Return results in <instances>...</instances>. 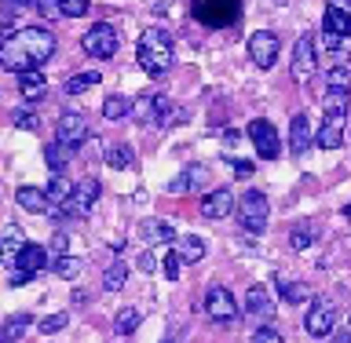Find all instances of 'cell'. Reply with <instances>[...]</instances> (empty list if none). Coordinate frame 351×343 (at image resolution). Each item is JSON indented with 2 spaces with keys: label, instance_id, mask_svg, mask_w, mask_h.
I'll return each mask as SVG.
<instances>
[{
  "label": "cell",
  "instance_id": "b9f144b4",
  "mask_svg": "<svg viewBox=\"0 0 351 343\" xmlns=\"http://www.w3.org/2000/svg\"><path fill=\"white\" fill-rule=\"evenodd\" d=\"M180 270H183V259H180V252L172 249L169 256H165V278H172V281H176V278H180Z\"/></svg>",
  "mask_w": 351,
  "mask_h": 343
},
{
  "label": "cell",
  "instance_id": "4316f807",
  "mask_svg": "<svg viewBox=\"0 0 351 343\" xmlns=\"http://www.w3.org/2000/svg\"><path fill=\"white\" fill-rule=\"evenodd\" d=\"M26 329H29V314H15V318H8V322L0 325V343H19Z\"/></svg>",
  "mask_w": 351,
  "mask_h": 343
},
{
  "label": "cell",
  "instance_id": "5b68a950",
  "mask_svg": "<svg viewBox=\"0 0 351 343\" xmlns=\"http://www.w3.org/2000/svg\"><path fill=\"white\" fill-rule=\"evenodd\" d=\"M238 223L245 234H263V227H267V197L260 190H249L241 194L238 201Z\"/></svg>",
  "mask_w": 351,
  "mask_h": 343
},
{
  "label": "cell",
  "instance_id": "277c9868",
  "mask_svg": "<svg viewBox=\"0 0 351 343\" xmlns=\"http://www.w3.org/2000/svg\"><path fill=\"white\" fill-rule=\"evenodd\" d=\"M194 18L205 26H234L241 18V0H194Z\"/></svg>",
  "mask_w": 351,
  "mask_h": 343
},
{
  "label": "cell",
  "instance_id": "7dc6e473",
  "mask_svg": "<svg viewBox=\"0 0 351 343\" xmlns=\"http://www.w3.org/2000/svg\"><path fill=\"white\" fill-rule=\"evenodd\" d=\"M139 267L147 270V274H150L154 267H158V263H154V256H150V249H147V252H143V256H139Z\"/></svg>",
  "mask_w": 351,
  "mask_h": 343
},
{
  "label": "cell",
  "instance_id": "9c48e42d",
  "mask_svg": "<svg viewBox=\"0 0 351 343\" xmlns=\"http://www.w3.org/2000/svg\"><path fill=\"white\" fill-rule=\"evenodd\" d=\"M278 51H282V40L274 37L271 29H260L249 37V59H252V66H260V70H271V66L278 62Z\"/></svg>",
  "mask_w": 351,
  "mask_h": 343
},
{
  "label": "cell",
  "instance_id": "4fadbf2b",
  "mask_svg": "<svg viewBox=\"0 0 351 343\" xmlns=\"http://www.w3.org/2000/svg\"><path fill=\"white\" fill-rule=\"evenodd\" d=\"M333 325H337V307L329 300H315L311 311H307V318H304V329L311 336H329Z\"/></svg>",
  "mask_w": 351,
  "mask_h": 343
},
{
  "label": "cell",
  "instance_id": "f6af8a7d",
  "mask_svg": "<svg viewBox=\"0 0 351 343\" xmlns=\"http://www.w3.org/2000/svg\"><path fill=\"white\" fill-rule=\"evenodd\" d=\"M15 125L26 128V131H33V128H37V114H26V110H22V114H15Z\"/></svg>",
  "mask_w": 351,
  "mask_h": 343
},
{
  "label": "cell",
  "instance_id": "c3c4849f",
  "mask_svg": "<svg viewBox=\"0 0 351 343\" xmlns=\"http://www.w3.org/2000/svg\"><path fill=\"white\" fill-rule=\"evenodd\" d=\"M333 343H351V333H340V336H333Z\"/></svg>",
  "mask_w": 351,
  "mask_h": 343
},
{
  "label": "cell",
  "instance_id": "7402d4cb",
  "mask_svg": "<svg viewBox=\"0 0 351 343\" xmlns=\"http://www.w3.org/2000/svg\"><path fill=\"white\" fill-rule=\"evenodd\" d=\"M19 92H22V99L37 103V99H44V92H48V81H44V73H40V70L19 73Z\"/></svg>",
  "mask_w": 351,
  "mask_h": 343
},
{
  "label": "cell",
  "instance_id": "681fc988",
  "mask_svg": "<svg viewBox=\"0 0 351 343\" xmlns=\"http://www.w3.org/2000/svg\"><path fill=\"white\" fill-rule=\"evenodd\" d=\"M0 33H4V18H0Z\"/></svg>",
  "mask_w": 351,
  "mask_h": 343
},
{
  "label": "cell",
  "instance_id": "8992f818",
  "mask_svg": "<svg viewBox=\"0 0 351 343\" xmlns=\"http://www.w3.org/2000/svg\"><path fill=\"white\" fill-rule=\"evenodd\" d=\"M117 44H121V37L110 22H95V26L81 37V48L92 55V59H110V55H117Z\"/></svg>",
  "mask_w": 351,
  "mask_h": 343
},
{
  "label": "cell",
  "instance_id": "f35d334b",
  "mask_svg": "<svg viewBox=\"0 0 351 343\" xmlns=\"http://www.w3.org/2000/svg\"><path fill=\"white\" fill-rule=\"evenodd\" d=\"M322 106H326V114H344V110H348V92H333V88H329L326 99H322Z\"/></svg>",
  "mask_w": 351,
  "mask_h": 343
},
{
  "label": "cell",
  "instance_id": "d6a6232c",
  "mask_svg": "<svg viewBox=\"0 0 351 343\" xmlns=\"http://www.w3.org/2000/svg\"><path fill=\"white\" fill-rule=\"evenodd\" d=\"M326 84L333 88V92H348L351 95V66H333V70L326 73Z\"/></svg>",
  "mask_w": 351,
  "mask_h": 343
},
{
  "label": "cell",
  "instance_id": "f546056e",
  "mask_svg": "<svg viewBox=\"0 0 351 343\" xmlns=\"http://www.w3.org/2000/svg\"><path fill=\"white\" fill-rule=\"evenodd\" d=\"M278 292H282L285 303H304L307 296H311V289H307L304 281H285V278H278Z\"/></svg>",
  "mask_w": 351,
  "mask_h": 343
},
{
  "label": "cell",
  "instance_id": "9a60e30c",
  "mask_svg": "<svg viewBox=\"0 0 351 343\" xmlns=\"http://www.w3.org/2000/svg\"><path fill=\"white\" fill-rule=\"evenodd\" d=\"M245 314L260 325H267L274 318V300H271V292L263 289V285H252V289L245 292Z\"/></svg>",
  "mask_w": 351,
  "mask_h": 343
},
{
  "label": "cell",
  "instance_id": "8d00e7d4",
  "mask_svg": "<svg viewBox=\"0 0 351 343\" xmlns=\"http://www.w3.org/2000/svg\"><path fill=\"white\" fill-rule=\"evenodd\" d=\"M132 161H136V157H132V147H110L106 150V164H110V168H128V164Z\"/></svg>",
  "mask_w": 351,
  "mask_h": 343
},
{
  "label": "cell",
  "instance_id": "d590c367",
  "mask_svg": "<svg viewBox=\"0 0 351 343\" xmlns=\"http://www.w3.org/2000/svg\"><path fill=\"white\" fill-rule=\"evenodd\" d=\"M114 329H117V336H132V333H136V329H139V311H136V307H125V311L117 314Z\"/></svg>",
  "mask_w": 351,
  "mask_h": 343
},
{
  "label": "cell",
  "instance_id": "f907efd6",
  "mask_svg": "<svg viewBox=\"0 0 351 343\" xmlns=\"http://www.w3.org/2000/svg\"><path fill=\"white\" fill-rule=\"evenodd\" d=\"M348 216H351V208H348Z\"/></svg>",
  "mask_w": 351,
  "mask_h": 343
},
{
  "label": "cell",
  "instance_id": "ffe728a7",
  "mask_svg": "<svg viewBox=\"0 0 351 343\" xmlns=\"http://www.w3.org/2000/svg\"><path fill=\"white\" fill-rule=\"evenodd\" d=\"M139 234L147 245H169V241H176V227L165 223V219H143Z\"/></svg>",
  "mask_w": 351,
  "mask_h": 343
},
{
  "label": "cell",
  "instance_id": "ab89813d",
  "mask_svg": "<svg viewBox=\"0 0 351 343\" xmlns=\"http://www.w3.org/2000/svg\"><path fill=\"white\" fill-rule=\"evenodd\" d=\"M59 11L66 18H84L88 15V0H59Z\"/></svg>",
  "mask_w": 351,
  "mask_h": 343
},
{
  "label": "cell",
  "instance_id": "d4e9b609",
  "mask_svg": "<svg viewBox=\"0 0 351 343\" xmlns=\"http://www.w3.org/2000/svg\"><path fill=\"white\" fill-rule=\"evenodd\" d=\"M70 194H73V183L66 179V175H51V183L44 186V197H48V205H66L70 201Z\"/></svg>",
  "mask_w": 351,
  "mask_h": 343
},
{
  "label": "cell",
  "instance_id": "60d3db41",
  "mask_svg": "<svg viewBox=\"0 0 351 343\" xmlns=\"http://www.w3.org/2000/svg\"><path fill=\"white\" fill-rule=\"evenodd\" d=\"M252 343H285L278 329H271V325H260L256 333H252Z\"/></svg>",
  "mask_w": 351,
  "mask_h": 343
},
{
  "label": "cell",
  "instance_id": "30bf717a",
  "mask_svg": "<svg viewBox=\"0 0 351 343\" xmlns=\"http://www.w3.org/2000/svg\"><path fill=\"white\" fill-rule=\"evenodd\" d=\"M249 139H252V147H256V153L263 161H274L278 157V150H282V142H278V131H274V125L267 117H256L249 125Z\"/></svg>",
  "mask_w": 351,
  "mask_h": 343
},
{
  "label": "cell",
  "instance_id": "6da1fadb",
  "mask_svg": "<svg viewBox=\"0 0 351 343\" xmlns=\"http://www.w3.org/2000/svg\"><path fill=\"white\" fill-rule=\"evenodd\" d=\"M55 55V37L40 26H26L19 33L0 44V66L11 73H29V70H40Z\"/></svg>",
  "mask_w": 351,
  "mask_h": 343
},
{
  "label": "cell",
  "instance_id": "83f0119b",
  "mask_svg": "<svg viewBox=\"0 0 351 343\" xmlns=\"http://www.w3.org/2000/svg\"><path fill=\"white\" fill-rule=\"evenodd\" d=\"M125 281H128V267H125V263H110V267H106V274H103V289L106 292H117V289H125Z\"/></svg>",
  "mask_w": 351,
  "mask_h": 343
},
{
  "label": "cell",
  "instance_id": "7c38bea8",
  "mask_svg": "<svg viewBox=\"0 0 351 343\" xmlns=\"http://www.w3.org/2000/svg\"><path fill=\"white\" fill-rule=\"evenodd\" d=\"M88 139V117L81 114H62L59 125H55V142L66 150H77L81 142Z\"/></svg>",
  "mask_w": 351,
  "mask_h": 343
},
{
  "label": "cell",
  "instance_id": "8fae6325",
  "mask_svg": "<svg viewBox=\"0 0 351 343\" xmlns=\"http://www.w3.org/2000/svg\"><path fill=\"white\" fill-rule=\"evenodd\" d=\"M99 194H103L99 179H81V183H73V194H70V201L62 205V212H66V216H88V212H92V205L99 201Z\"/></svg>",
  "mask_w": 351,
  "mask_h": 343
},
{
  "label": "cell",
  "instance_id": "3957f363",
  "mask_svg": "<svg viewBox=\"0 0 351 343\" xmlns=\"http://www.w3.org/2000/svg\"><path fill=\"white\" fill-rule=\"evenodd\" d=\"M132 114H136L143 125H154V128H169L176 117H183V110L176 114L172 99L169 95H139V103H132Z\"/></svg>",
  "mask_w": 351,
  "mask_h": 343
},
{
  "label": "cell",
  "instance_id": "d6986e66",
  "mask_svg": "<svg viewBox=\"0 0 351 343\" xmlns=\"http://www.w3.org/2000/svg\"><path fill=\"white\" fill-rule=\"evenodd\" d=\"M315 142V136H311V117L307 114H293V120H289V150L293 153H307V147Z\"/></svg>",
  "mask_w": 351,
  "mask_h": 343
},
{
  "label": "cell",
  "instance_id": "4dcf8cb0",
  "mask_svg": "<svg viewBox=\"0 0 351 343\" xmlns=\"http://www.w3.org/2000/svg\"><path fill=\"white\" fill-rule=\"evenodd\" d=\"M125 114H132V99L128 95H110L103 103V117L106 120H121Z\"/></svg>",
  "mask_w": 351,
  "mask_h": 343
},
{
  "label": "cell",
  "instance_id": "7bdbcfd3",
  "mask_svg": "<svg viewBox=\"0 0 351 343\" xmlns=\"http://www.w3.org/2000/svg\"><path fill=\"white\" fill-rule=\"evenodd\" d=\"M48 249H51V256H55V259H62V256H66V249H70V238H66V234H55Z\"/></svg>",
  "mask_w": 351,
  "mask_h": 343
},
{
  "label": "cell",
  "instance_id": "52a82bcc",
  "mask_svg": "<svg viewBox=\"0 0 351 343\" xmlns=\"http://www.w3.org/2000/svg\"><path fill=\"white\" fill-rule=\"evenodd\" d=\"M205 314L213 318L216 325H230L238 318V300H234V292L223 289V285H213L205 296Z\"/></svg>",
  "mask_w": 351,
  "mask_h": 343
},
{
  "label": "cell",
  "instance_id": "e575fe53",
  "mask_svg": "<svg viewBox=\"0 0 351 343\" xmlns=\"http://www.w3.org/2000/svg\"><path fill=\"white\" fill-rule=\"evenodd\" d=\"M51 270L59 274V278H66V281H73L77 274L84 270V263L77 259V256H62V259H55V263H51Z\"/></svg>",
  "mask_w": 351,
  "mask_h": 343
},
{
  "label": "cell",
  "instance_id": "ba28073f",
  "mask_svg": "<svg viewBox=\"0 0 351 343\" xmlns=\"http://www.w3.org/2000/svg\"><path fill=\"white\" fill-rule=\"evenodd\" d=\"M44 263H48V249H40V245H26L22 249V256L15 259V270H11V285H26L33 281L37 274L44 270Z\"/></svg>",
  "mask_w": 351,
  "mask_h": 343
},
{
  "label": "cell",
  "instance_id": "74e56055",
  "mask_svg": "<svg viewBox=\"0 0 351 343\" xmlns=\"http://www.w3.org/2000/svg\"><path fill=\"white\" fill-rule=\"evenodd\" d=\"M66 322H70V314H66V311H59V314H48V318H40V333L44 336H55V333H62V329H66Z\"/></svg>",
  "mask_w": 351,
  "mask_h": 343
},
{
  "label": "cell",
  "instance_id": "ac0fdd59",
  "mask_svg": "<svg viewBox=\"0 0 351 343\" xmlns=\"http://www.w3.org/2000/svg\"><path fill=\"white\" fill-rule=\"evenodd\" d=\"M315 142L322 150H337L340 142H344V114H326L322 128L315 131Z\"/></svg>",
  "mask_w": 351,
  "mask_h": 343
},
{
  "label": "cell",
  "instance_id": "603a6c76",
  "mask_svg": "<svg viewBox=\"0 0 351 343\" xmlns=\"http://www.w3.org/2000/svg\"><path fill=\"white\" fill-rule=\"evenodd\" d=\"M326 33H333V37H351V15L340 4H329L326 8Z\"/></svg>",
  "mask_w": 351,
  "mask_h": 343
},
{
  "label": "cell",
  "instance_id": "e0dca14e",
  "mask_svg": "<svg viewBox=\"0 0 351 343\" xmlns=\"http://www.w3.org/2000/svg\"><path fill=\"white\" fill-rule=\"evenodd\" d=\"M230 212H234V194H230L227 186H219V190L205 194V201H202V216H205V219H227Z\"/></svg>",
  "mask_w": 351,
  "mask_h": 343
},
{
  "label": "cell",
  "instance_id": "ee69618b",
  "mask_svg": "<svg viewBox=\"0 0 351 343\" xmlns=\"http://www.w3.org/2000/svg\"><path fill=\"white\" fill-rule=\"evenodd\" d=\"M37 11L44 18H59L62 11H59V0H37Z\"/></svg>",
  "mask_w": 351,
  "mask_h": 343
},
{
  "label": "cell",
  "instance_id": "2e32d148",
  "mask_svg": "<svg viewBox=\"0 0 351 343\" xmlns=\"http://www.w3.org/2000/svg\"><path fill=\"white\" fill-rule=\"evenodd\" d=\"M205 183H208V168H205V164H186V168L169 183V194H194V190H202Z\"/></svg>",
  "mask_w": 351,
  "mask_h": 343
},
{
  "label": "cell",
  "instance_id": "bcb514c9",
  "mask_svg": "<svg viewBox=\"0 0 351 343\" xmlns=\"http://www.w3.org/2000/svg\"><path fill=\"white\" fill-rule=\"evenodd\" d=\"M227 164H230L238 175H249V172H252V164H249V161H238V157H227Z\"/></svg>",
  "mask_w": 351,
  "mask_h": 343
},
{
  "label": "cell",
  "instance_id": "1f68e13d",
  "mask_svg": "<svg viewBox=\"0 0 351 343\" xmlns=\"http://www.w3.org/2000/svg\"><path fill=\"white\" fill-rule=\"evenodd\" d=\"M44 161H48V168H51L55 175H62L66 161H70V150L59 147V142H51V147H44Z\"/></svg>",
  "mask_w": 351,
  "mask_h": 343
},
{
  "label": "cell",
  "instance_id": "44dd1931",
  "mask_svg": "<svg viewBox=\"0 0 351 343\" xmlns=\"http://www.w3.org/2000/svg\"><path fill=\"white\" fill-rule=\"evenodd\" d=\"M29 241L22 238V230L19 227H8L4 230V241H0V259L8 263V267H15V259L22 256V249H26Z\"/></svg>",
  "mask_w": 351,
  "mask_h": 343
},
{
  "label": "cell",
  "instance_id": "7a4b0ae2",
  "mask_svg": "<svg viewBox=\"0 0 351 343\" xmlns=\"http://www.w3.org/2000/svg\"><path fill=\"white\" fill-rule=\"evenodd\" d=\"M136 59L143 66V73L165 77V73L172 70V59H176L172 37L165 29H143L139 33V44H136Z\"/></svg>",
  "mask_w": 351,
  "mask_h": 343
},
{
  "label": "cell",
  "instance_id": "484cf974",
  "mask_svg": "<svg viewBox=\"0 0 351 343\" xmlns=\"http://www.w3.org/2000/svg\"><path fill=\"white\" fill-rule=\"evenodd\" d=\"M176 252H180V259H183V263H197V259L205 256V241H202V238H194V234H186V238L176 241Z\"/></svg>",
  "mask_w": 351,
  "mask_h": 343
},
{
  "label": "cell",
  "instance_id": "836d02e7",
  "mask_svg": "<svg viewBox=\"0 0 351 343\" xmlns=\"http://www.w3.org/2000/svg\"><path fill=\"white\" fill-rule=\"evenodd\" d=\"M311 241H315V227H311V223H296V227L289 230V245H293L296 252L311 249Z\"/></svg>",
  "mask_w": 351,
  "mask_h": 343
},
{
  "label": "cell",
  "instance_id": "f1b7e54d",
  "mask_svg": "<svg viewBox=\"0 0 351 343\" xmlns=\"http://www.w3.org/2000/svg\"><path fill=\"white\" fill-rule=\"evenodd\" d=\"M99 84V70H84V73H73L70 81H66V95H81L88 88Z\"/></svg>",
  "mask_w": 351,
  "mask_h": 343
},
{
  "label": "cell",
  "instance_id": "5bb4252c",
  "mask_svg": "<svg viewBox=\"0 0 351 343\" xmlns=\"http://www.w3.org/2000/svg\"><path fill=\"white\" fill-rule=\"evenodd\" d=\"M315 66H318V44L315 37H300L293 48V77L296 81H311Z\"/></svg>",
  "mask_w": 351,
  "mask_h": 343
},
{
  "label": "cell",
  "instance_id": "cb8c5ba5",
  "mask_svg": "<svg viewBox=\"0 0 351 343\" xmlns=\"http://www.w3.org/2000/svg\"><path fill=\"white\" fill-rule=\"evenodd\" d=\"M15 201H19V208H26V212H48V197H44V190H37V186H19L15 190Z\"/></svg>",
  "mask_w": 351,
  "mask_h": 343
}]
</instances>
